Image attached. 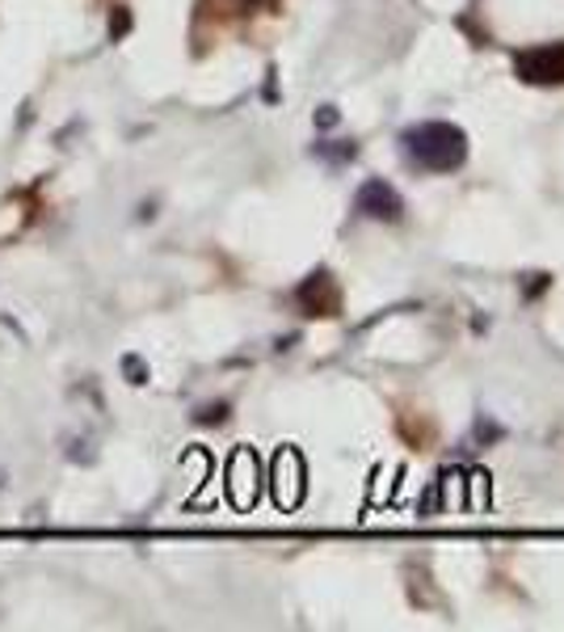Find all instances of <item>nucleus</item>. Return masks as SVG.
Instances as JSON below:
<instances>
[{"label":"nucleus","mask_w":564,"mask_h":632,"mask_svg":"<svg viewBox=\"0 0 564 632\" xmlns=\"http://www.w3.org/2000/svg\"><path fill=\"white\" fill-rule=\"evenodd\" d=\"M514 77L539 89L564 84V43H539L514 56Z\"/></svg>","instance_id":"f03ea898"},{"label":"nucleus","mask_w":564,"mask_h":632,"mask_svg":"<svg viewBox=\"0 0 564 632\" xmlns=\"http://www.w3.org/2000/svg\"><path fill=\"white\" fill-rule=\"evenodd\" d=\"M123 30H127V13H118V18H114V38H123Z\"/></svg>","instance_id":"6e6552de"},{"label":"nucleus","mask_w":564,"mask_h":632,"mask_svg":"<svg viewBox=\"0 0 564 632\" xmlns=\"http://www.w3.org/2000/svg\"><path fill=\"white\" fill-rule=\"evenodd\" d=\"M337 123V114H333V106H324L321 111V127H333Z\"/></svg>","instance_id":"0eeeda50"},{"label":"nucleus","mask_w":564,"mask_h":632,"mask_svg":"<svg viewBox=\"0 0 564 632\" xmlns=\"http://www.w3.org/2000/svg\"><path fill=\"white\" fill-rule=\"evenodd\" d=\"M296 300L303 303V312H312V317H333L337 308H342V291H337V283L329 271H316V275H308L299 283Z\"/></svg>","instance_id":"20e7f679"},{"label":"nucleus","mask_w":564,"mask_h":632,"mask_svg":"<svg viewBox=\"0 0 564 632\" xmlns=\"http://www.w3.org/2000/svg\"><path fill=\"white\" fill-rule=\"evenodd\" d=\"M123 371L131 376V384H143V380H148V367H143V358H123Z\"/></svg>","instance_id":"39448f33"},{"label":"nucleus","mask_w":564,"mask_h":632,"mask_svg":"<svg viewBox=\"0 0 564 632\" xmlns=\"http://www.w3.org/2000/svg\"><path fill=\"white\" fill-rule=\"evenodd\" d=\"M354 211L367 216V220L396 223L404 216V203H401V194L392 191L388 182L371 177V182H362V191H358V198H354Z\"/></svg>","instance_id":"7ed1b4c3"},{"label":"nucleus","mask_w":564,"mask_h":632,"mask_svg":"<svg viewBox=\"0 0 564 632\" xmlns=\"http://www.w3.org/2000/svg\"><path fill=\"white\" fill-rule=\"evenodd\" d=\"M401 148L408 165L426 169V173H451L468 161V136L456 123H417L401 136Z\"/></svg>","instance_id":"f257e3e1"},{"label":"nucleus","mask_w":564,"mask_h":632,"mask_svg":"<svg viewBox=\"0 0 564 632\" xmlns=\"http://www.w3.org/2000/svg\"><path fill=\"white\" fill-rule=\"evenodd\" d=\"M241 4H249V9H257V4H269V0H241Z\"/></svg>","instance_id":"1a4fd4ad"},{"label":"nucleus","mask_w":564,"mask_h":632,"mask_svg":"<svg viewBox=\"0 0 564 632\" xmlns=\"http://www.w3.org/2000/svg\"><path fill=\"white\" fill-rule=\"evenodd\" d=\"M198 422H223V405H216V410H203V413H198Z\"/></svg>","instance_id":"423d86ee"}]
</instances>
